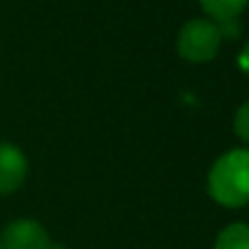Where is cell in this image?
<instances>
[{
    "label": "cell",
    "instance_id": "6da1fadb",
    "mask_svg": "<svg viewBox=\"0 0 249 249\" xmlns=\"http://www.w3.org/2000/svg\"><path fill=\"white\" fill-rule=\"evenodd\" d=\"M207 192L223 207L249 205V150L234 148L221 155L210 174H207Z\"/></svg>",
    "mask_w": 249,
    "mask_h": 249
},
{
    "label": "cell",
    "instance_id": "7a4b0ae2",
    "mask_svg": "<svg viewBox=\"0 0 249 249\" xmlns=\"http://www.w3.org/2000/svg\"><path fill=\"white\" fill-rule=\"evenodd\" d=\"M223 36L216 22H212L210 18H192L181 27L177 38V51L183 60L201 64L216 57Z\"/></svg>",
    "mask_w": 249,
    "mask_h": 249
},
{
    "label": "cell",
    "instance_id": "3957f363",
    "mask_svg": "<svg viewBox=\"0 0 249 249\" xmlns=\"http://www.w3.org/2000/svg\"><path fill=\"white\" fill-rule=\"evenodd\" d=\"M5 249H51V236L40 225L38 221L31 218H18V221L9 223L2 231L0 238Z\"/></svg>",
    "mask_w": 249,
    "mask_h": 249
},
{
    "label": "cell",
    "instance_id": "277c9868",
    "mask_svg": "<svg viewBox=\"0 0 249 249\" xmlns=\"http://www.w3.org/2000/svg\"><path fill=\"white\" fill-rule=\"evenodd\" d=\"M27 174V155L9 141H0V196H7L22 188Z\"/></svg>",
    "mask_w": 249,
    "mask_h": 249
},
{
    "label": "cell",
    "instance_id": "5b68a950",
    "mask_svg": "<svg viewBox=\"0 0 249 249\" xmlns=\"http://www.w3.org/2000/svg\"><path fill=\"white\" fill-rule=\"evenodd\" d=\"M212 22H230V20H238V16L245 11L249 0H198Z\"/></svg>",
    "mask_w": 249,
    "mask_h": 249
},
{
    "label": "cell",
    "instance_id": "8992f818",
    "mask_svg": "<svg viewBox=\"0 0 249 249\" xmlns=\"http://www.w3.org/2000/svg\"><path fill=\"white\" fill-rule=\"evenodd\" d=\"M214 249H249V225L247 223H231L223 227L216 236Z\"/></svg>",
    "mask_w": 249,
    "mask_h": 249
},
{
    "label": "cell",
    "instance_id": "52a82bcc",
    "mask_svg": "<svg viewBox=\"0 0 249 249\" xmlns=\"http://www.w3.org/2000/svg\"><path fill=\"white\" fill-rule=\"evenodd\" d=\"M234 132L238 139L249 143V102H245L234 115Z\"/></svg>",
    "mask_w": 249,
    "mask_h": 249
},
{
    "label": "cell",
    "instance_id": "ba28073f",
    "mask_svg": "<svg viewBox=\"0 0 249 249\" xmlns=\"http://www.w3.org/2000/svg\"><path fill=\"white\" fill-rule=\"evenodd\" d=\"M218 29H221V36H223V38H236V36L240 33V24H238V20L221 22V24H218Z\"/></svg>",
    "mask_w": 249,
    "mask_h": 249
},
{
    "label": "cell",
    "instance_id": "9c48e42d",
    "mask_svg": "<svg viewBox=\"0 0 249 249\" xmlns=\"http://www.w3.org/2000/svg\"><path fill=\"white\" fill-rule=\"evenodd\" d=\"M238 64H240V69H243L245 73H249V42L245 44L243 53H240V57H238Z\"/></svg>",
    "mask_w": 249,
    "mask_h": 249
},
{
    "label": "cell",
    "instance_id": "30bf717a",
    "mask_svg": "<svg viewBox=\"0 0 249 249\" xmlns=\"http://www.w3.org/2000/svg\"><path fill=\"white\" fill-rule=\"evenodd\" d=\"M0 249H5V247H2V243H0Z\"/></svg>",
    "mask_w": 249,
    "mask_h": 249
}]
</instances>
